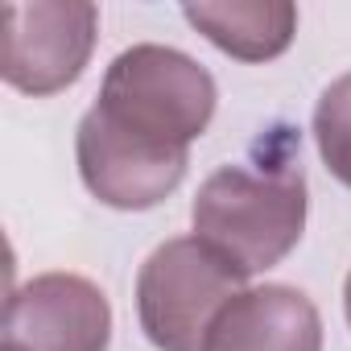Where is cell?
Returning a JSON list of instances; mask_svg holds the SVG:
<instances>
[{"mask_svg":"<svg viewBox=\"0 0 351 351\" xmlns=\"http://www.w3.org/2000/svg\"><path fill=\"white\" fill-rule=\"evenodd\" d=\"M244 281L199 236L165 240L136 273V318L157 351H203L219 310L244 293Z\"/></svg>","mask_w":351,"mask_h":351,"instance_id":"3","label":"cell"},{"mask_svg":"<svg viewBox=\"0 0 351 351\" xmlns=\"http://www.w3.org/2000/svg\"><path fill=\"white\" fill-rule=\"evenodd\" d=\"M203 351H322V318L293 285H252L219 310Z\"/></svg>","mask_w":351,"mask_h":351,"instance_id":"7","label":"cell"},{"mask_svg":"<svg viewBox=\"0 0 351 351\" xmlns=\"http://www.w3.org/2000/svg\"><path fill=\"white\" fill-rule=\"evenodd\" d=\"M215 99L219 91L207 66L173 46L141 42L120 50L104 71L95 112L145 145L191 153L215 116Z\"/></svg>","mask_w":351,"mask_h":351,"instance_id":"2","label":"cell"},{"mask_svg":"<svg viewBox=\"0 0 351 351\" xmlns=\"http://www.w3.org/2000/svg\"><path fill=\"white\" fill-rule=\"evenodd\" d=\"M182 17L223 54L240 62H269L289 50L298 34V9L289 0H219L186 5Z\"/></svg>","mask_w":351,"mask_h":351,"instance_id":"8","label":"cell"},{"mask_svg":"<svg viewBox=\"0 0 351 351\" xmlns=\"http://www.w3.org/2000/svg\"><path fill=\"white\" fill-rule=\"evenodd\" d=\"M191 223L219 261L256 277L281 265L306 232V173L289 153L219 165L195 195Z\"/></svg>","mask_w":351,"mask_h":351,"instance_id":"1","label":"cell"},{"mask_svg":"<svg viewBox=\"0 0 351 351\" xmlns=\"http://www.w3.org/2000/svg\"><path fill=\"white\" fill-rule=\"evenodd\" d=\"M314 141L326 169L343 186H351V71L339 75L314 108Z\"/></svg>","mask_w":351,"mask_h":351,"instance_id":"9","label":"cell"},{"mask_svg":"<svg viewBox=\"0 0 351 351\" xmlns=\"http://www.w3.org/2000/svg\"><path fill=\"white\" fill-rule=\"evenodd\" d=\"M99 34V9L87 0H34V5H5V58L0 75L25 95L66 91Z\"/></svg>","mask_w":351,"mask_h":351,"instance_id":"4","label":"cell"},{"mask_svg":"<svg viewBox=\"0 0 351 351\" xmlns=\"http://www.w3.org/2000/svg\"><path fill=\"white\" fill-rule=\"evenodd\" d=\"M112 306L79 273H42L5 302L0 351H108Z\"/></svg>","mask_w":351,"mask_h":351,"instance_id":"5","label":"cell"},{"mask_svg":"<svg viewBox=\"0 0 351 351\" xmlns=\"http://www.w3.org/2000/svg\"><path fill=\"white\" fill-rule=\"evenodd\" d=\"M75 157H79L83 186L104 207H116V211H149L165 203L178 191L191 165V153L145 145L120 132L116 124H108L95 108L79 120Z\"/></svg>","mask_w":351,"mask_h":351,"instance_id":"6","label":"cell"},{"mask_svg":"<svg viewBox=\"0 0 351 351\" xmlns=\"http://www.w3.org/2000/svg\"><path fill=\"white\" fill-rule=\"evenodd\" d=\"M343 310H347V322H351V273H347V285H343Z\"/></svg>","mask_w":351,"mask_h":351,"instance_id":"10","label":"cell"}]
</instances>
